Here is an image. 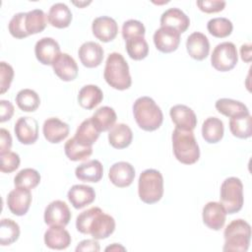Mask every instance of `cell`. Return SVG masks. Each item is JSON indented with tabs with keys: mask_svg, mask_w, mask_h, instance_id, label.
<instances>
[{
	"mask_svg": "<svg viewBox=\"0 0 252 252\" xmlns=\"http://www.w3.org/2000/svg\"><path fill=\"white\" fill-rule=\"evenodd\" d=\"M52 68L56 76L65 82L73 81L78 76V65L68 53H60L53 62Z\"/></svg>",
	"mask_w": 252,
	"mask_h": 252,
	"instance_id": "17",
	"label": "cell"
},
{
	"mask_svg": "<svg viewBox=\"0 0 252 252\" xmlns=\"http://www.w3.org/2000/svg\"><path fill=\"white\" fill-rule=\"evenodd\" d=\"M67 197L75 209H82L94 201L95 192L89 185L76 184L69 189Z\"/></svg>",
	"mask_w": 252,
	"mask_h": 252,
	"instance_id": "22",
	"label": "cell"
},
{
	"mask_svg": "<svg viewBox=\"0 0 252 252\" xmlns=\"http://www.w3.org/2000/svg\"><path fill=\"white\" fill-rule=\"evenodd\" d=\"M154 43L160 52H173L180 43V33L172 28L160 27L154 33Z\"/></svg>",
	"mask_w": 252,
	"mask_h": 252,
	"instance_id": "10",
	"label": "cell"
},
{
	"mask_svg": "<svg viewBox=\"0 0 252 252\" xmlns=\"http://www.w3.org/2000/svg\"><path fill=\"white\" fill-rule=\"evenodd\" d=\"M103 77L110 87L119 91L129 89L132 84L128 63L118 52H112L108 55Z\"/></svg>",
	"mask_w": 252,
	"mask_h": 252,
	"instance_id": "4",
	"label": "cell"
},
{
	"mask_svg": "<svg viewBox=\"0 0 252 252\" xmlns=\"http://www.w3.org/2000/svg\"><path fill=\"white\" fill-rule=\"evenodd\" d=\"M103 99L102 91L95 85L84 86L78 94L79 104L86 109H93Z\"/></svg>",
	"mask_w": 252,
	"mask_h": 252,
	"instance_id": "28",
	"label": "cell"
},
{
	"mask_svg": "<svg viewBox=\"0 0 252 252\" xmlns=\"http://www.w3.org/2000/svg\"><path fill=\"white\" fill-rule=\"evenodd\" d=\"M118 250H125L124 247L118 245L117 243H113L111 246H108L105 248V251H118Z\"/></svg>",
	"mask_w": 252,
	"mask_h": 252,
	"instance_id": "50",
	"label": "cell"
},
{
	"mask_svg": "<svg viewBox=\"0 0 252 252\" xmlns=\"http://www.w3.org/2000/svg\"><path fill=\"white\" fill-rule=\"evenodd\" d=\"M188 54L195 60H204L210 52V42L208 37L199 32L191 33L186 40Z\"/></svg>",
	"mask_w": 252,
	"mask_h": 252,
	"instance_id": "20",
	"label": "cell"
},
{
	"mask_svg": "<svg viewBox=\"0 0 252 252\" xmlns=\"http://www.w3.org/2000/svg\"><path fill=\"white\" fill-rule=\"evenodd\" d=\"M44 243L50 249L63 250L71 244V236L64 226H50L44 233Z\"/></svg>",
	"mask_w": 252,
	"mask_h": 252,
	"instance_id": "24",
	"label": "cell"
},
{
	"mask_svg": "<svg viewBox=\"0 0 252 252\" xmlns=\"http://www.w3.org/2000/svg\"><path fill=\"white\" fill-rule=\"evenodd\" d=\"M217 110L229 118L250 114L247 106L241 101L231 98H220L216 101Z\"/></svg>",
	"mask_w": 252,
	"mask_h": 252,
	"instance_id": "30",
	"label": "cell"
},
{
	"mask_svg": "<svg viewBox=\"0 0 252 252\" xmlns=\"http://www.w3.org/2000/svg\"><path fill=\"white\" fill-rule=\"evenodd\" d=\"M220 204L226 214L238 213L243 206V184L237 177L226 178L220 186Z\"/></svg>",
	"mask_w": 252,
	"mask_h": 252,
	"instance_id": "7",
	"label": "cell"
},
{
	"mask_svg": "<svg viewBox=\"0 0 252 252\" xmlns=\"http://www.w3.org/2000/svg\"><path fill=\"white\" fill-rule=\"evenodd\" d=\"M229 129L233 136L240 139L250 138L252 135L251 115L232 117L229 120Z\"/></svg>",
	"mask_w": 252,
	"mask_h": 252,
	"instance_id": "36",
	"label": "cell"
},
{
	"mask_svg": "<svg viewBox=\"0 0 252 252\" xmlns=\"http://www.w3.org/2000/svg\"><path fill=\"white\" fill-rule=\"evenodd\" d=\"M108 177L115 186L119 188L128 187L135 178V169L129 162L118 161L111 165Z\"/></svg>",
	"mask_w": 252,
	"mask_h": 252,
	"instance_id": "15",
	"label": "cell"
},
{
	"mask_svg": "<svg viewBox=\"0 0 252 252\" xmlns=\"http://www.w3.org/2000/svg\"><path fill=\"white\" fill-rule=\"evenodd\" d=\"M99 133L100 132L94 126V124L92 121V118L90 117L80 124L74 137L80 143L87 146H92L99 137Z\"/></svg>",
	"mask_w": 252,
	"mask_h": 252,
	"instance_id": "34",
	"label": "cell"
},
{
	"mask_svg": "<svg viewBox=\"0 0 252 252\" xmlns=\"http://www.w3.org/2000/svg\"><path fill=\"white\" fill-rule=\"evenodd\" d=\"M173 154L178 161L184 164H193L200 158V150L193 130L175 127L172 133Z\"/></svg>",
	"mask_w": 252,
	"mask_h": 252,
	"instance_id": "3",
	"label": "cell"
},
{
	"mask_svg": "<svg viewBox=\"0 0 252 252\" xmlns=\"http://www.w3.org/2000/svg\"><path fill=\"white\" fill-rule=\"evenodd\" d=\"M26 14L27 13H23V12L17 13L10 20V23L8 26L9 32L16 38H25L29 36L26 30V25H25Z\"/></svg>",
	"mask_w": 252,
	"mask_h": 252,
	"instance_id": "41",
	"label": "cell"
},
{
	"mask_svg": "<svg viewBox=\"0 0 252 252\" xmlns=\"http://www.w3.org/2000/svg\"><path fill=\"white\" fill-rule=\"evenodd\" d=\"M133 139V133L130 127L124 123H118L112 126L108 132L109 144L115 149L127 148Z\"/></svg>",
	"mask_w": 252,
	"mask_h": 252,
	"instance_id": "26",
	"label": "cell"
},
{
	"mask_svg": "<svg viewBox=\"0 0 252 252\" xmlns=\"http://www.w3.org/2000/svg\"><path fill=\"white\" fill-rule=\"evenodd\" d=\"M160 26L172 28L179 33H182L189 28L190 20L188 16L180 9L170 8L161 14Z\"/></svg>",
	"mask_w": 252,
	"mask_h": 252,
	"instance_id": "23",
	"label": "cell"
},
{
	"mask_svg": "<svg viewBox=\"0 0 252 252\" xmlns=\"http://www.w3.org/2000/svg\"><path fill=\"white\" fill-rule=\"evenodd\" d=\"M44 138L52 144H57L69 135V125L57 117L47 118L42 126Z\"/></svg>",
	"mask_w": 252,
	"mask_h": 252,
	"instance_id": "19",
	"label": "cell"
},
{
	"mask_svg": "<svg viewBox=\"0 0 252 252\" xmlns=\"http://www.w3.org/2000/svg\"><path fill=\"white\" fill-rule=\"evenodd\" d=\"M0 170L6 173H11L15 171L19 167L21 161L19 155L11 151L6 152L4 154H0Z\"/></svg>",
	"mask_w": 252,
	"mask_h": 252,
	"instance_id": "43",
	"label": "cell"
},
{
	"mask_svg": "<svg viewBox=\"0 0 252 252\" xmlns=\"http://www.w3.org/2000/svg\"><path fill=\"white\" fill-rule=\"evenodd\" d=\"M199 9L205 13H218L224 9L225 2L222 0H203L197 1Z\"/></svg>",
	"mask_w": 252,
	"mask_h": 252,
	"instance_id": "45",
	"label": "cell"
},
{
	"mask_svg": "<svg viewBox=\"0 0 252 252\" xmlns=\"http://www.w3.org/2000/svg\"><path fill=\"white\" fill-rule=\"evenodd\" d=\"M60 53V46L52 37H42L35 43V57L43 65H52Z\"/></svg>",
	"mask_w": 252,
	"mask_h": 252,
	"instance_id": "13",
	"label": "cell"
},
{
	"mask_svg": "<svg viewBox=\"0 0 252 252\" xmlns=\"http://www.w3.org/2000/svg\"><path fill=\"white\" fill-rule=\"evenodd\" d=\"M240 54H241V59L245 62H250L252 58L251 54V44L250 43H245L242 44L240 47Z\"/></svg>",
	"mask_w": 252,
	"mask_h": 252,
	"instance_id": "49",
	"label": "cell"
},
{
	"mask_svg": "<svg viewBox=\"0 0 252 252\" xmlns=\"http://www.w3.org/2000/svg\"><path fill=\"white\" fill-rule=\"evenodd\" d=\"M203 221L211 229L220 230L223 227L226 212L223 206L218 202H209L203 208Z\"/></svg>",
	"mask_w": 252,
	"mask_h": 252,
	"instance_id": "16",
	"label": "cell"
},
{
	"mask_svg": "<svg viewBox=\"0 0 252 252\" xmlns=\"http://www.w3.org/2000/svg\"><path fill=\"white\" fill-rule=\"evenodd\" d=\"M171 120L176 127L186 130H194L197 125L195 112L184 104H176L169 110Z\"/></svg>",
	"mask_w": 252,
	"mask_h": 252,
	"instance_id": "21",
	"label": "cell"
},
{
	"mask_svg": "<svg viewBox=\"0 0 252 252\" xmlns=\"http://www.w3.org/2000/svg\"><path fill=\"white\" fill-rule=\"evenodd\" d=\"M207 29L215 37L223 38L231 33L233 26L226 18H214L208 22Z\"/></svg>",
	"mask_w": 252,
	"mask_h": 252,
	"instance_id": "40",
	"label": "cell"
},
{
	"mask_svg": "<svg viewBox=\"0 0 252 252\" xmlns=\"http://www.w3.org/2000/svg\"><path fill=\"white\" fill-rule=\"evenodd\" d=\"M40 182V174L33 168H24L20 170L14 177V184L16 187L25 189H33Z\"/></svg>",
	"mask_w": 252,
	"mask_h": 252,
	"instance_id": "38",
	"label": "cell"
},
{
	"mask_svg": "<svg viewBox=\"0 0 252 252\" xmlns=\"http://www.w3.org/2000/svg\"><path fill=\"white\" fill-rule=\"evenodd\" d=\"M16 102L19 108L23 111L32 112L39 106L40 98L33 90L23 89L17 94Z\"/></svg>",
	"mask_w": 252,
	"mask_h": 252,
	"instance_id": "35",
	"label": "cell"
},
{
	"mask_svg": "<svg viewBox=\"0 0 252 252\" xmlns=\"http://www.w3.org/2000/svg\"><path fill=\"white\" fill-rule=\"evenodd\" d=\"M32 203L30 189L16 187L7 196V205L12 214L24 216L28 213Z\"/></svg>",
	"mask_w": 252,
	"mask_h": 252,
	"instance_id": "12",
	"label": "cell"
},
{
	"mask_svg": "<svg viewBox=\"0 0 252 252\" xmlns=\"http://www.w3.org/2000/svg\"><path fill=\"white\" fill-rule=\"evenodd\" d=\"M91 118L97 130L99 132H104L110 130L112 126H114L117 115L112 107L102 106L96 109Z\"/></svg>",
	"mask_w": 252,
	"mask_h": 252,
	"instance_id": "31",
	"label": "cell"
},
{
	"mask_svg": "<svg viewBox=\"0 0 252 252\" xmlns=\"http://www.w3.org/2000/svg\"><path fill=\"white\" fill-rule=\"evenodd\" d=\"M14 78V70L12 66L4 61L0 62V93L4 94L10 88Z\"/></svg>",
	"mask_w": 252,
	"mask_h": 252,
	"instance_id": "44",
	"label": "cell"
},
{
	"mask_svg": "<svg viewBox=\"0 0 252 252\" xmlns=\"http://www.w3.org/2000/svg\"><path fill=\"white\" fill-rule=\"evenodd\" d=\"M65 155L73 161L84 160L93 154V147L87 146L76 140L75 137L69 139L64 146Z\"/></svg>",
	"mask_w": 252,
	"mask_h": 252,
	"instance_id": "32",
	"label": "cell"
},
{
	"mask_svg": "<svg viewBox=\"0 0 252 252\" xmlns=\"http://www.w3.org/2000/svg\"><path fill=\"white\" fill-rule=\"evenodd\" d=\"M14 114V106L9 100H0V122L8 121Z\"/></svg>",
	"mask_w": 252,
	"mask_h": 252,
	"instance_id": "46",
	"label": "cell"
},
{
	"mask_svg": "<svg viewBox=\"0 0 252 252\" xmlns=\"http://www.w3.org/2000/svg\"><path fill=\"white\" fill-rule=\"evenodd\" d=\"M20 236L19 224L11 219H2L0 223V244L10 245L18 240Z\"/></svg>",
	"mask_w": 252,
	"mask_h": 252,
	"instance_id": "37",
	"label": "cell"
},
{
	"mask_svg": "<svg viewBox=\"0 0 252 252\" xmlns=\"http://www.w3.org/2000/svg\"><path fill=\"white\" fill-rule=\"evenodd\" d=\"M17 139L24 145H32L38 138V123L32 117H20L14 128Z\"/></svg>",
	"mask_w": 252,
	"mask_h": 252,
	"instance_id": "11",
	"label": "cell"
},
{
	"mask_svg": "<svg viewBox=\"0 0 252 252\" xmlns=\"http://www.w3.org/2000/svg\"><path fill=\"white\" fill-rule=\"evenodd\" d=\"M94 35L102 42L113 40L118 32V25L116 21L107 16L97 17L92 25Z\"/></svg>",
	"mask_w": 252,
	"mask_h": 252,
	"instance_id": "14",
	"label": "cell"
},
{
	"mask_svg": "<svg viewBox=\"0 0 252 252\" xmlns=\"http://www.w3.org/2000/svg\"><path fill=\"white\" fill-rule=\"evenodd\" d=\"M48 23L57 29L69 27L72 21V13L68 6L64 3L53 4L47 14Z\"/></svg>",
	"mask_w": 252,
	"mask_h": 252,
	"instance_id": "27",
	"label": "cell"
},
{
	"mask_svg": "<svg viewBox=\"0 0 252 252\" xmlns=\"http://www.w3.org/2000/svg\"><path fill=\"white\" fill-rule=\"evenodd\" d=\"M126 51L130 58L142 60L149 54V45L144 36H136L126 40Z\"/></svg>",
	"mask_w": 252,
	"mask_h": 252,
	"instance_id": "39",
	"label": "cell"
},
{
	"mask_svg": "<svg viewBox=\"0 0 252 252\" xmlns=\"http://www.w3.org/2000/svg\"><path fill=\"white\" fill-rule=\"evenodd\" d=\"M46 15L40 9H34L26 14L25 25L29 35L41 32L46 27Z\"/></svg>",
	"mask_w": 252,
	"mask_h": 252,
	"instance_id": "33",
	"label": "cell"
},
{
	"mask_svg": "<svg viewBox=\"0 0 252 252\" xmlns=\"http://www.w3.org/2000/svg\"><path fill=\"white\" fill-rule=\"evenodd\" d=\"M133 114L138 126L145 131H155L163 121L162 111L150 96H141L133 104Z\"/></svg>",
	"mask_w": 252,
	"mask_h": 252,
	"instance_id": "2",
	"label": "cell"
},
{
	"mask_svg": "<svg viewBox=\"0 0 252 252\" xmlns=\"http://www.w3.org/2000/svg\"><path fill=\"white\" fill-rule=\"evenodd\" d=\"M223 236V251L245 252L250 244L251 226L244 220H234L225 227Z\"/></svg>",
	"mask_w": 252,
	"mask_h": 252,
	"instance_id": "5",
	"label": "cell"
},
{
	"mask_svg": "<svg viewBox=\"0 0 252 252\" xmlns=\"http://www.w3.org/2000/svg\"><path fill=\"white\" fill-rule=\"evenodd\" d=\"M100 250L99 243L96 241V239H85L81 241L78 246L76 247L77 252H85V251H94L97 252Z\"/></svg>",
	"mask_w": 252,
	"mask_h": 252,
	"instance_id": "48",
	"label": "cell"
},
{
	"mask_svg": "<svg viewBox=\"0 0 252 252\" xmlns=\"http://www.w3.org/2000/svg\"><path fill=\"white\" fill-rule=\"evenodd\" d=\"M238 61L236 46L230 41L219 43L213 50L211 56L212 66L220 72H227L233 69Z\"/></svg>",
	"mask_w": 252,
	"mask_h": 252,
	"instance_id": "8",
	"label": "cell"
},
{
	"mask_svg": "<svg viewBox=\"0 0 252 252\" xmlns=\"http://www.w3.org/2000/svg\"><path fill=\"white\" fill-rule=\"evenodd\" d=\"M103 48L94 41L84 42L78 51L81 63L87 68H94L100 65L103 59Z\"/></svg>",
	"mask_w": 252,
	"mask_h": 252,
	"instance_id": "18",
	"label": "cell"
},
{
	"mask_svg": "<svg viewBox=\"0 0 252 252\" xmlns=\"http://www.w3.org/2000/svg\"><path fill=\"white\" fill-rule=\"evenodd\" d=\"M223 123L218 117H208L202 125V136L210 144L220 142L223 137Z\"/></svg>",
	"mask_w": 252,
	"mask_h": 252,
	"instance_id": "29",
	"label": "cell"
},
{
	"mask_svg": "<svg viewBox=\"0 0 252 252\" xmlns=\"http://www.w3.org/2000/svg\"><path fill=\"white\" fill-rule=\"evenodd\" d=\"M78 231L91 234L94 239H104L113 233L115 229L114 219L104 214L100 208L93 207L82 212L76 220Z\"/></svg>",
	"mask_w": 252,
	"mask_h": 252,
	"instance_id": "1",
	"label": "cell"
},
{
	"mask_svg": "<svg viewBox=\"0 0 252 252\" xmlns=\"http://www.w3.org/2000/svg\"><path fill=\"white\" fill-rule=\"evenodd\" d=\"M138 193L146 204L158 202L163 195V177L157 169H146L139 177Z\"/></svg>",
	"mask_w": 252,
	"mask_h": 252,
	"instance_id": "6",
	"label": "cell"
},
{
	"mask_svg": "<svg viewBox=\"0 0 252 252\" xmlns=\"http://www.w3.org/2000/svg\"><path fill=\"white\" fill-rule=\"evenodd\" d=\"M103 174V167L99 160L92 159L81 163L75 169V175L85 182H98Z\"/></svg>",
	"mask_w": 252,
	"mask_h": 252,
	"instance_id": "25",
	"label": "cell"
},
{
	"mask_svg": "<svg viewBox=\"0 0 252 252\" xmlns=\"http://www.w3.org/2000/svg\"><path fill=\"white\" fill-rule=\"evenodd\" d=\"M71 220V212L67 204L56 200L51 202L44 211V222L49 226H66Z\"/></svg>",
	"mask_w": 252,
	"mask_h": 252,
	"instance_id": "9",
	"label": "cell"
},
{
	"mask_svg": "<svg viewBox=\"0 0 252 252\" xmlns=\"http://www.w3.org/2000/svg\"><path fill=\"white\" fill-rule=\"evenodd\" d=\"M12 147V137L8 130L0 129V154L9 152Z\"/></svg>",
	"mask_w": 252,
	"mask_h": 252,
	"instance_id": "47",
	"label": "cell"
},
{
	"mask_svg": "<svg viewBox=\"0 0 252 252\" xmlns=\"http://www.w3.org/2000/svg\"><path fill=\"white\" fill-rule=\"evenodd\" d=\"M145 32L144 25L137 20H128L122 26V36L125 40L136 36H144Z\"/></svg>",
	"mask_w": 252,
	"mask_h": 252,
	"instance_id": "42",
	"label": "cell"
}]
</instances>
